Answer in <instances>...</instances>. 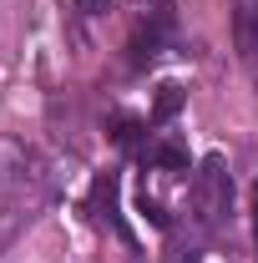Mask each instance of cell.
<instances>
[{"label":"cell","mask_w":258,"mask_h":263,"mask_svg":"<svg viewBox=\"0 0 258 263\" xmlns=\"http://www.w3.org/2000/svg\"><path fill=\"white\" fill-rule=\"evenodd\" d=\"M233 202V177H228L223 157H202V167L193 172V208H197V223L202 228H218Z\"/></svg>","instance_id":"obj_1"},{"label":"cell","mask_w":258,"mask_h":263,"mask_svg":"<svg viewBox=\"0 0 258 263\" xmlns=\"http://www.w3.org/2000/svg\"><path fill=\"white\" fill-rule=\"evenodd\" d=\"M31 187H41V157H35L26 142L0 137V197L31 193Z\"/></svg>","instance_id":"obj_2"},{"label":"cell","mask_w":258,"mask_h":263,"mask_svg":"<svg viewBox=\"0 0 258 263\" xmlns=\"http://www.w3.org/2000/svg\"><path fill=\"white\" fill-rule=\"evenodd\" d=\"M167 31H172V10H152V15L137 26V35H132V46H127V66L132 71H142V66H152L162 56Z\"/></svg>","instance_id":"obj_3"},{"label":"cell","mask_w":258,"mask_h":263,"mask_svg":"<svg viewBox=\"0 0 258 263\" xmlns=\"http://www.w3.org/2000/svg\"><path fill=\"white\" fill-rule=\"evenodd\" d=\"M233 41H238L243 56L258 51V5H253V0H243V5L233 10Z\"/></svg>","instance_id":"obj_4"},{"label":"cell","mask_w":258,"mask_h":263,"mask_svg":"<svg viewBox=\"0 0 258 263\" xmlns=\"http://www.w3.org/2000/svg\"><path fill=\"white\" fill-rule=\"evenodd\" d=\"M91 208H97V218H112L117 233H127V228H122V218H117V177H112V172L97 177V187H91Z\"/></svg>","instance_id":"obj_5"},{"label":"cell","mask_w":258,"mask_h":263,"mask_svg":"<svg viewBox=\"0 0 258 263\" xmlns=\"http://www.w3.org/2000/svg\"><path fill=\"white\" fill-rule=\"evenodd\" d=\"M182 86H172V81H162L157 86V101H152V127H162V122H172L177 111H182Z\"/></svg>","instance_id":"obj_6"},{"label":"cell","mask_w":258,"mask_h":263,"mask_svg":"<svg viewBox=\"0 0 258 263\" xmlns=\"http://www.w3.org/2000/svg\"><path fill=\"white\" fill-rule=\"evenodd\" d=\"M147 162L162 167V172H188V152H177V147H157V152H147Z\"/></svg>","instance_id":"obj_7"},{"label":"cell","mask_w":258,"mask_h":263,"mask_svg":"<svg viewBox=\"0 0 258 263\" xmlns=\"http://www.w3.org/2000/svg\"><path fill=\"white\" fill-rule=\"evenodd\" d=\"M137 208H142V218H147L152 228H172V218H167V213H162V208H157V202H152L147 193H142V202H137Z\"/></svg>","instance_id":"obj_8"},{"label":"cell","mask_w":258,"mask_h":263,"mask_svg":"<svg viewBox=\"0 0 258 263\" xmlns=\"http://www.w3.org/2000/svg\"><path fill=\"white\" fill-rule=\"evenodd\" d=\"M76 10L81 15H101V10H112V0H76Z\"/></svg>","instance_id":"obj_9"},{"label":"cell","mask_w":258,"mask_h":263,"mask_svg":"<svg viewBox=\"0 0 258 263\" xmlns=\"http://www.w3.org/2000/svg\"><path fill=\"white\" fill-rule=\"evenodd\" d=\"M253 238H258V187H253Z\"/></svg>","instance_id":"obj_10"}]
</instances>
